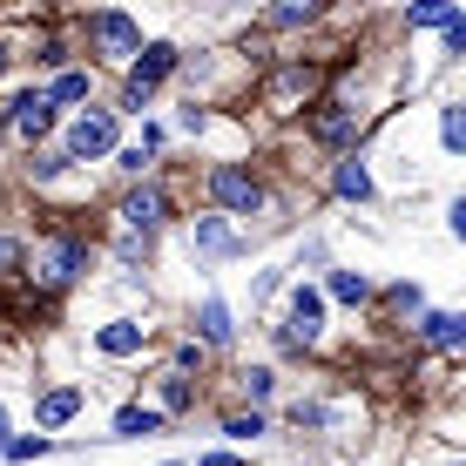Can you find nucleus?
Returning <instances> with one entry per match:
<instances>
[{
    "label": "nucleus",
    "mask_w": 466,
    "mask_h": 466,
    "mask_svg": "<svg viewBox=\"0 0 466 466\" xmlns=\"http://www.w3.org/2000/svg\"><path fill=\"white\" fill-rule=\"evenodd\" d=\"M88 257H95L88 230H47L41 244H27V291L55 298V291H68V284H82Z\"/></svg>",
    "instance_id": "1"
},
{
    "label": "nucleus",
    "mask_w": 466,
    "mask_h": 466,
    "mask_svg": "<svg viewBox=\"0 0 466 466\" xmlns=\"http://www.w3.org/2000/svg\"><path fill=\"white\" fill-rule=\"evenodd\" d=\"M183 68V47L176 41H149L136 61H128V82H122V116H142L149 108V95L169 82V75Z\"/></svg>",
    "instance_id": "2"
},
{
    "label": "nucleus",
    "mask_w": 466,
    "mask_h": 466,
    "mask_svg": "<svg viewBox=\"0 0 466 466\" xmlns=\"http://www.w3.org/2000/svg\"><path fill=\"white\" fill-rule=\"evenodd\" d=\"M318 82H325V68L318 61H278V68L264 75V108L270 116H311V95H318Z\"/></svg>",
    "instance_id": "3"
},
{
    "label": "nucleus",
    "mask_w": 466,
    "mask_h": 466,
    "mask_svg": "<svg viewBox=\"0 0 466 466\" xmlns=\"http://www.w3.org/2000/svg\"><path fill=\"white\" fill-rule=\"evenodd\" d=\"M82 35H88V55H95V61H108V68H128V61H136L142 47H149V41H142V27L128 21V14H116V7L88 14V27H82Z\"/></svg>",
    "instance_id": "4"
},
{
    "label": "nucleus",
    "mask_w": 466,
    "mask_h": 466,
    "mask_svg": "<svg viewBox=\"0 0 466 466\" xmlns=\"http://www.w3.org/2000/svg\"><path fill=\"white\" fill-rule=\"evenodd\" d=\"M203 189H210V203L223 217H257V210H264V183H257L250 163H210Z\"/></svg>",
    "instance_id": "5"
},
{
    "label": "nucleus",
    "mask_w": 466,
    "mask_h": 466,
    "mask_svg": "<svg viewBox=\"0 0 466 466\" xmlns=\"http://www.w3.org/2000/svg\"><path fill=\"white\" fill-rule=\"evenodd\" d=\"M116 142H122L116 108H82L61 136V149H68V163H102V156H116Z\"/></svg>",
    "instance_id": "6"
},
{
    "label": "nucleus",
    "mask_w": 466,
    "mask_h": 466,
    "mask_svg": "<svg viewBox=\"0 0 466 466\" xmlns=\"http://www.w3.org/2000/svg\"><path fill=\"white\" fill-rule=\"evenodd\" d=\"M55 116H61V108H55V95H47V88H21L7 102V116H0V136L21 142V149H35L41 136H55Z\"/></svg>",
    "instance_id": "7"
},
{
    "label": "nucleus",
    "mask_w": 466,
    "mask_h": 466,
    "mask_svg": "<svg viewBox=\"0 0 466 466\" xmlns=\"http://www.w3.org/2000/svg\"><path fill=\"white\" fill-rule=\"evenodd\" d=\"M304 136L325 142V149H351V142L365 136V108H359V102H339V95H325V102H311V116H304Z\"/></svg>",
    "instance_id": "8"
},
{
    "label": "nucleus",
    "mask_w": 466,
    "mask_h": 466,
    "mask_svg": "<svg viewBox=\"0 0 466 466\" xmlns=\"http://www.w3.org/2000/svg\"><path fill=\"white\" fill-rule=\"evenodd\" d=\"M169 217H176V203H169V189H163V183H136V189L122 197V210H116V223H122L128 237H142V244H149V237L163 230Z\"/></svg>",
    "instance_id": "9"
},
{
    "label": "nucleus",
    "mask_w": 466,
    "mask_h": 466,
    "mask_svg": "<svg viewBox=\"0 0 466 466\" xmlns=\"http://www.w3.org/2000/svg\"><path fill=\"white\" fill-rule=\"evenodd\" d=\"M284 339H291L298 351L325 339V291H311V284H298V291H291V331H284Z\"/></svg>",
    "instance_id": "10"
},
{
    "label": "nucleus",
    "mask_w": 466,
    "mask_h": 466,
    "mask_svg": "<svg viewBox=\"0 0 466 466\" xmlns=\"http://www.w3.org/2000/svg\"><path fill=\"white\" fill-rule=\"evenodd\" d=\"M82 406H88V385H47V392L35 399V426L55 432V426H68Z\"/></svg>",
    "instance_id": "11"
},
{
    "label": "nucleus",
    "mask_w": 466,
    "mask_h": 466,
    "mask_svg": "<svg viewBox=\"0 0 466 466\" xmlns=\"http://www.w3.org/2000/svg\"><path fill=\"white\" fill-rule=\"evenodd\" d=\"M142 345H149V325H142V318H108V325L95 331V351H102V359H136Z\"/></svg>",
    "instance_id": "12"
},
{
    "label": "nucleus",
    "mask_w": 466,
    "mask_h": 466,
    "mask_svg": "<svg viewBox=\"0 0 466 466\" xmlns=\"http://www.w3.org/2000/svg\"><path fill=\"white\" fill-rule=\"evenodd\" d=\"M230 339H237L230 304H223V298H203V304H197V345H203V351H223Z\"/></svg>",
    "instance_id": "13"
},
{
    "label": "nucleus",
    "mask_w": 466,
    "mask_h": 466,
    "mask_svg": "<svg viewBox=\"0 0 466 466\" xmlns=\"http://www.w3.org/2000/svg\"><path fill=\"white\" fill-rule=\"evenodd\" d=\"M420 345L460 351V345H466V311H426V318H420Z\"/></svg>",
    "instance_id": "14"
},
{
    "label": "nucleus",
    "mask_w": 466,
    "mask_h": 466,
    "mask_svg": "<svg viewBox=\"0 0 466 466\" xmlns=\"http://www.w3.org/2000/svg\"><path fill=\"white\" fill-rule=\"evenodd\" d=\"M189 250L197 257H230L237 250V230L223 217H197V230H189Z\"/></svg>",
    "instance_id": "15"
},
{
    "label": "nucleus",
    "mask_w": 466,
    "mask_h": 466,
    "mask_svg": "<svg viewBox=\"0 0 466 466\" xmlns=\"http://www.w3.org/2000/svg\"><path fill=\"white\" fill-rule=\"evenodd\" d=\"M169 420H163V406H122L116 412V440H156Z\"/></svg>",
    "instance_id": "16"
},
{
    "label": "nucleus",
    "mask_w": 466,
    "mask_h": 466,
    "mask_svg": "<svg viewBox=\"0 0 466 466\" xmlns=\"http://www.w3.org/2000/svg\"><path fill=\"white\" fill-rule=\"evenodd\" d=\"M331 189H339L345 203H365V197H372V169H365L359 156H345V163H339V176H331Z\"/></svg>",
    "instance_id": "17"
},
{
    "label": "nucleus",
    "mask_w": 466,
    "mask_h": 466,
    "mask_svg": "<svg viewBox=\"0 0 466 466\" xmlns=\"http://www.w3.org/2000/svg\"><path fill=\"white\" fill-rule=\"evenodd\" d=\"M189 406H197V379L163 372V420H176V412H189Z\"/></svg>",
    "instance_id": "18"
},
{
    "label": "nucleus",
    "mask_w": 466,
    "mask_h": 466,
    "mask_svg": "<svg viewBox=\"0 0 466 466\" xmlns=\"http://www.w3.org/2000/svg\"><path fill=\"white\" fill-rule=\"evenodd\" d=\"M325 291L339 298V304H365V298H372V278H365V270H331Z\"/></svg>",
    "instance_id": "19"
},
{
    "label": "nucleus",
    "mask_w": 466,
    "mask_h": 466,
    "mask_svg": "<svg viewBox=\"0 0 466 466\" xmlns=\"http://www.w3.org/2000/svg\"><path fill=\"white\" fill-rule=\"evenodd\" d=\"M75 163H68V149H41L35 163H27V183H61Z\"/></svg>",
    "instance_id": "20"
},
{
    "label": "nucleus",
    "mask_w": 466,
    "mask_h": 466,
    "mask_svg": "<svg viewBox=\"0 0 466 466\" xmlns=\"http://www.w3.org/2000/svg\"><path fill=\"white\" fill-rule=\"evenodd\" d=\"M440 142H446L453 156H466V102H453V108L440 116Z\"/></svg>",
    "instance_id": "21"
},
{
    "label": "nucleus",
    "mask_w": 466,
    "mask_h": 466,
    "mask_svg": "<svg viewBox=\"0 0 466 466\" xmlns=\"http://www.w3.org/2000/svg\"><path fill=\"white\" fill-rule=\"evenodd\" d=\"M264 426H270V420H264L257 406H250V412H230V420H223V440H264Z\"/></svg>",
    "instance_id": "22"
},
{
    "label": "nucleus",
    "mask_w": 466,
    "mask_h": 466,
    "mask_svg": "<svg viewBox=\"0 0 466 466\" xmlns=\"http://www.w3.org/2000/svg\"><path fill=\"white\" fill-rule=\"evenodd\" d=\"M406 27H453V7H446V0H426V7L406 14Z\"/></svg>",
    "instance_id": "23"
},
{
    "label": "nucleus",
    "mask_w": 466,
    "mask_h": 466,
    "mask_svg": "<svg viewBox=\"0 0 466 466\" xmlns=\"http://www.w3.org/2000/svg\"><path fill=\"white\" fill-rule=\"evenodd\" d=\"M47 95H55V108H61V102H88V75H82V68H68Z\"/></svg>",
    "instance_id": "24"
},
{
    "label": "nucleus",
    "mask_w": 466,
    "mask_h": 466,
    "mask_svg": "<svg viewBox=\"0 0 466 466\" xmlns=\"http://www.w3.org/2000/svg\"><path fill=\"white\" fill-rule=\"evenodd\" d=\"M270 392H278V372H270V365H250V372H244V399H257V406H264Z\"/></svg>",
    "instance_id": "25"
},
{
    "label": "nucleus",
    "mask_w": 466,
    "mask_h": 466,
    "mask_svg": "<svg viewBox=\"0 0 466 466\" xmlns=\"http://www.w3.org/2000/svg\"><path fill=\"white\" fill-rule=\"evenodd\" d=\"M318 21V7H270L264 14V27H311Z\"/></svg>",
    "instance_id": "26"
},
{
    "label": "nucleus",
    "mask_w": 466,
    "mask_h": 466,
    "mask_svg": "<svg viewBox=\"0 0 466 466\" xmlns=\"http://www.w3.org/2000/svg\"><path fill=\"white\" fill-rule=\"evenodd\" d=\"M385 311H420V284H392V291H385Z\"/></svg>",
    "instance_id": "27"
},
{
    "label": "nucleus",
    "mask_w": 466,
    "mask_h": 466,
    "mask_svg": "<svg viewBox=\"0 0 466 466\" xmlns=\"http://www.w3.org/2000/svg\"><path fill=\"white\" fill-rule=\"evenodd\" d=\"M176 372H183V379H189V372H203V345H197V339L176 345Z\"/></svg>",
    "instance_id": "28"
},
{
    "label": "nucleus",
    "mask_w": 466,
    "mask_h": 466,
    "mask_svg": "<svg viewBox=\"0 0 466 466\" xmlns=\"http://www.w3.org/2000/svg\"><path fill=\"white\" fill-rule=\"evenodd\" d=\"M41 453H47L41 432H35V440H7V460H14V466H21V460H41Z\"/></svg>",
    "instance_id": "29"
},
{
    "label": "nucleus",
    "mask_w": 466,
    "mask_h": 466,
    "mask_svg": "<svg viewBox=\"0 0 466 466\" xmlns=\"http://www.w3.org/2000/svg\"><path fill=\"white\" fill-rule=\"evenodd\" d=\"M446 47H453V55H466V14H453V27H446Z\"/></svg>",
    "instance_id": "30"
},
{
    "label": "nucleus",
    "mask_w": 466,
    "mask_h": 466,
    "mask_svg": "<svg viewBox=\"0 0 466 466\" xmlns=\"http://www.w3.org/2000/svg\"><path fill=\"white\" fill-rule=\"evenodd\" d=\"M197 466H237V453H203Z\"/></svg>",
    "instance_id": "31"
},
{
    "label": "nucleus",
    "mask_w": 466,
    "mask_h": 466,
    "mask_svg": "<svg viewBox=\"0 0 466 466\" xmlns=\"http://www.w3.org/2000/svg\"><path fill=\"white\" fill-rule=\"evenodd\" d=\"M453 237H466V197L453 203Z\"/></svg>",
    "instance_id": "32"
},
{
    "label": "nucleus",
    "mask_w": 466,
    "mask_h": 466,
    "mask_svg": "<svg viewBox=\"0 0 466 466\" xmlns=\"http://www.w3.org/2000/svg\"><path fill=\"white\" fill-rule=\"evenodd\" d=\"M7 61H14V47H7V41H0V75H7Z\"/></svg>",
    "instance_id": "33"
},
{
    "label": "nucleus",
    "mask_w": 466,
    "mask_h": 466,
    "mask_svg": "<svg viewBox=\"0 0 466 466\" xmlns=\"http://www.w3.org/2000/svg\"><path fill=\"white\" fill-rule=\"evenodd\" d=\"M0 453H7V412H0Z\"/></svg>",
    "instance_id": "34"
},
{
    "label": "nucleus",
    "mask_w": 466,
    "mask_h": 466,
    "mask_svg": "<svg viewBox=\"0 0 466 466\" xmlns=\"http://www.w3.org/2000/svg\"><path fill=\"white\" fill-rule=\"evenodd\" d=\"M169 466H183V460H169Z\"/></svg>",
    "instance_id": "35"
},
{
    "label": "nucleus",
    "mask_w": 466,
    "mask_h": 466,
    "mask_svg": "<svg viewBox=\"0 0 466 466\" xmlns=\"http://www.w3.org/2000/svg\"><path fill=\"white\" fill-rule=\"evenodd\" d=\"M453 466H466V460H453Z\"/></svg>",
    "instance_id": "36"
}]
</instances>
